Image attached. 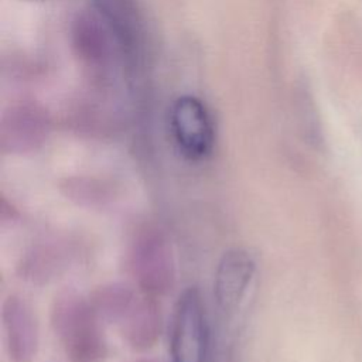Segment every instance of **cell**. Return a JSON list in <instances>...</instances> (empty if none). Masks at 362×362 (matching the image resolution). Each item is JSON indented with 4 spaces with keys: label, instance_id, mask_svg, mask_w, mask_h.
Instances as JSON below:
<instances>
[{
    "label": "cell",
    "instance_id": "obj_1",
    "mask_svg": "<svg viewBox=\"0 0 362 362\" xmlns=\"http://www.w3.org/2000/svg\"><path fill=\"white\" fill-rule=\"evenodd\" d=\"M51 327L71 362H103L107 341L103 320L89 297L76 291L58 293L51 304Z\"/></svg>",
    "mask_w": 362,
    "mask_h": 362
},
{
    "label": "cell",
    "instance_id": "obj_2",
    "mask_svg": "<svg viewBox=\"0 0 362 362\" xmlns=\"http://www.w3.org/2000/svg\"><path fill=\"white\" fill-rule=\"evenodd\" d=\"M126 267L141 293L154 298L168 294L177 279L175 257L168 235L157 225H140L129 239Z\"/></svg>",
    "mask_w": 362,
    "mask_h": 362
},
{
    "label": "cell",
    "instance_id": "obj_3",
    "mask_svg": "<svg viewBox=\"0 0 362 362\" xmlns=\"http://www.w3.org/2000/svg\"><path fill=\"white\" fill-rule=\"evenodd\" d=\"M173 362H206L208 320L199 290L187 287L178 297L170 327Z\"/></svg>",
    "mask_w": 362,
    "mask_h": 362
},
{
    "label": "cell",
    "instance_id": "obj_4",
    "mask_svg": "<svg viewBox=\"0 0 362 362\" xmlns=\"http://www.w3.org/2000/svg\"><path fill=\"white\" fill-rule=\"evenodd\" d=\"M170 126L180 153L189 161L208 158L215 146V124L206 105L197 96H180L171 106Z\"/></svg>",
    "mask_w": 362,
    "mask_h": 362
},
{
    "label": "cell",
    "instance_id": "obj_5",
    "mask_svg": "<svg viewBox=\"0 0 362 362\" xmlns=\"http://www.w3.org/2000/svg\"><path fill=\"white\" fill-rule=\"evenodd\" d=\"M256 276V260L242 247L226 250L215 269L214 298L218 308L230 314L243 303L247 290Z\"/></svg>",
    "mask_w": 362,
    "mask_h": 362
},
{
    "label": "cell",
    "instance_id": "obj_6",
    "mask_svg": "<svg viewBox=\"0 0 362 362\" xmlns=\"http://www.w3.org/2000/svg\"><path fill=\"white\" fill-rule=\"evenodd\" d=\"M49 133L47 113L30 103L10 107L1 119L0 146L6 154H25L42 146Z\"/></svg>",
    "mask_w": 362,
    "mask_h": 362
},
{
    "label": "cell",
    "instance_id": "obj_7",
    "mask_svg": "<svg viewBox=\"0 0 362 362\" xmlns=\"http://www.w3.org/2000/svg\"><path fill=\"white\" fill-rule=\"evenodd\" d=\"M6 349L11 362H31L38 351V324L28 303L10 294L1 305Z\"/></svg>",
    "mask_w": 362,
    "mask_h": 362
},
{
    "label": "cell",
    "instance_id": "obj_8",
    "mask_svg": "<svg viewBox=\"0 0 362 362\" xmlns=\"http://www.w3.org/2000/svg\"><path fill=\"white\" fill-rule=\"evenodd\" d=\"M113 325L117 327L122 339L133 351L143 352L153 348L163 329L161 313L156 298L139 291L122 310Z\"/></svg>",
    "mask_w": 362,
    "mask_h": 362
},
{
    "label": "cell",
    "instance_id": "obj_9",
    "mask_svg": "<svg viewBox=\"0 0 362 362\" xmlns=\"http://www.w3.org/2000/svg\"><path fill=\"white\" fill-rule=\"evenodd\" d=\"M74 259V250L62 239H44L33 245L17 266L21 279L33 284H47L64 274Z\"/></svg>",
    "mask_w": 362,
    "mask_h": 362
},
{
    "label": "cell",
    "instance_id": "obj_10",
    "mask_svg": "<svg viewBox=\"0 0 362 362\" xmlns=\"http://www.w3.org/2000/svg\"><path fill=\"white\" fill-rule=\"evenodd\" d=\"M59 188L66 199L92 209L106 208L116 198V188L112 182L93 177L65 178Z\"/></svg>",
    "mask_w": 362,
    "mask_h": 362
},
{
    "label": "cell",
    "instance_id": "obj_11",
    "mask_svg": "<svg viewBox=\"0 0 362 362\" xmlns=\"http://www.w3.org/2000/svg\"><path fill=\"white\" fill-rule=\"evenodd\" d=\"M133 362H156V361H153V359H136Z\"/></svg>",
    "mask_w": 362,
    "mask_h": 362
}]
</instances>
